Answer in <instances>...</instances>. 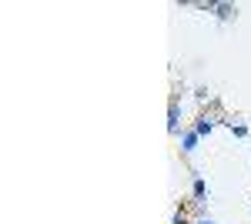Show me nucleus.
Segmentation results:
<instances>
[{
	"label": "nucleus",
	"mask_w": 251,
	"mask_h": 224,
	"mask_svg": "<svg viewBox=\"0 0 251 224\" xmlns=\"http://www.w3.org/2000/svg\"><path fill=\"white\" fill-rule=\"evenodd\" d=\"M194 224H214V221H211V218H198Z\"/></svg>",
	"instance_id": "obj_6"
},
{
	"label": "nucleus",
	"mask_w": 251,
	"mask_h": 224,
	"mask_svg": "<svg viewBox=\"0 0 251 224\" xmlns=\"http://www.w3.org/2000/svg\"><path fill=\"white\" fill-rule=\"evenodd\" d=\"M204 194H208V184H204L201 177H194V198H198V201H204Z\"/></svg>",
	"instance_id": "obj_4"
},
{
	"label": "nucleus",
	"mask_w": 251,
	"mask_h": 224,
	"mask_svg": "<svg viewBox=\"0 0 251 224\" xmlns=\"http://www.w3.org/2000/svg\"><path fill=\"white\" fill-rule=\"evenodd\" d=\"M177 121H181V111H177V104H171V111H168V131L177 134Z\"/></svg>",
	"instance_id": "obj_3"
},
{
	"label": "nucleus",
	"mask_w": 251,
	"mask_h": 224,
	"mask_svg": "<svg viewBox=\"0 0 251 224\" xmlns=\"http://www.w3.org/2000/svg\"><path fill=\"white\" fill-rule=\"evenodd\" d=\"M211 131H214V121H211V117H201V121L194 124V134H198V137H208Z\"/></svg>",
	"instance_id": "obj_1"
},
{
	"label": "nucleus",
	"mask_w": 251,
	"mask_h": 224,
	"mask_svg": "<svg viewBox=\"0 0 251 224\" xmlns=\"http://www.w3.org/2000/svg\"><path fill=\"white\" fill-rule=\"evenodd\" d=\"M194 148H198V134L188 131L184 137H181V150H184V154H194Z\"/></svg>",
	"instance_id": "obj_2"
},
{
	"label": "nucleus",
	"mask_w": 251,
	"mask_h": 224,
	"mask_svg": "<svg viewBox=\"0 0 251 224\" xmlns=\"http://www.w3.org/2000/svg\"><path fill=\"white\" fill-rule=\"evenodd\" d=\"M231 134H234V137H248V127H245V124H234V121H231Z\"/></svg>",
	"instance_id": "obj_5"
}]
</instances>
